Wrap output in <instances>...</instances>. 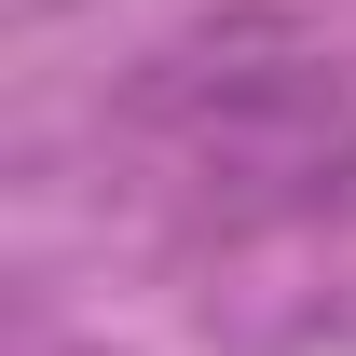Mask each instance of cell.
Here are the masks:
<instances>
[{"label": "cell", "instance_id": "6da1fadb", "mask_svg": "<svg viewBox=\"0 0 356 356\" xmlns=\"http://www.w3.org/2000/svg\"><path fill=\"white\" fill-rule=\"evenodd\" d=\"M137 124H165L206 178H274V206H329L356 178H329V151H356L343 69L288 28H220V42L165 55L137 83Z\"/></svg>", "mask_w": 356, "mask_h": 356}]
</instances>
